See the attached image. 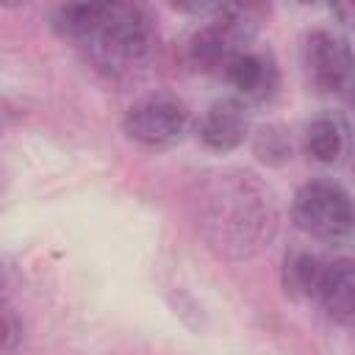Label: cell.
Returning <instances> with one entry per match:
<instances>
[{"mask_svg": "<svg viewBox=\"0 0 355 355\" xmlns=\"http://www.w3.org/2000/svg\"><path fill=\"white\" fill-rule=\"evenodd\" d=\"M305 147H308V153H311L316 161H322V164L336 161V158L341 155V147H344L341 128H338L333 119H327V116L313 119V122L308 125V130H305Z\"/></svg>", "mask_w": 355, "mask_h": 355, "instance_id": "obj_11", "label": "cell"}, {"mask_svg": "<svg viewBox=\"0 0 355 355\" xmlns=\"http://www.w3.org/2000/svg\"><path fill=\"white\" fill-rule=\"evenodd\" d=\"M150 22L139 6L111 3L97 8V19L83 39L89 58L105 72H122L150 50Z\"/></svg>", "mask_w": 355, "mask_h": 355, "instance_id": "obj_1", "label": "cell"}, {"mask_svg": "<svg viewBox=\"0 0 355 355\" xmlns=\"http://www.w3.org/2000/svg\"><path fill=\"white\" fill-rule=\"evenodd\" d=\"M241 36V25L239 22H214V25H205L202 31L194 33L191 44H189V53H191V61L202 69H216L239 53L236 50V39Z\"/></svg>", "mask_w": 355, "mask_h": 355, "instance_id": "obj_8", "label": "cell"}, {"mask_svg": "<svg viewBox=\"0 0 355 355\" xmlns=\"http://www.w3.org/2000/svg\"><path fill=\"white\" fill-rule=\"evenodd\" d=\"M324 263L311 252H294L283 266V288L297 300H316Z\"/></svg>", "mask_w": 355, "mask_h": 355, "instance_id": "obj_10", "label": "cell"}, {"mask_svg": "<svg viewBox=\"0 0 355 355\" xmlns=\"http://www.w3.org/2000/svg\"><path fill=\"white\" fill-rule=\"evenodd\" d=\"M302 61L319 92H344L355 80V55L347 42L330 31H311L305 36Z\"/></svg>", "mask_w": 355, "mask_h": 355, "instance_id": "obj_5", "label": "cell"}, {"mask_svg": "<svg viewBox=\"0 0 355 355\" xmlns=\"http://www.w3.org/2000/svg\"><path fill=\"white\" fill-rule=\"evenodd\" d=\"M211 225L219 230V239L225 247L250 250L263 241V233L269 236L272 211L269 200L263 202V191L255 186L252 175H239V180H225L222 194L211 197Z\"/></svg>", "mask_w": 355, "mask_h": 355, "instance_id": "obj_2", "label": "cell"}, {"mask_svg": "<svg viewBox=\"0 0 355 355\" xmlns=\"http://www.w3.org/2000/svg\"><path fill=\"white\" fill-rule=\"evenodd\" d=\"M197 133L202 139L205 147L227 153L233 147H239L247 136V114L241 108V103L236 100H216L200 119Z\"/></svg>", "mask_w": 355, "mask_h": 355, "instance_id": "obj_7", "label": "cell"}, {"mask_svg": "<svg viewBox=\"0 0 355 355\" xmlns=\"http://www.w3.org/2000/svg\"><path fill=\"white\" fill-rule=\"evenodd\" d=\"M186 122H189V111L183 103L166 94H153L128 108L122 128L128 139L144 147H166L183 136Z\"/></svg>", "mask_w": 355, "mask_h": 355, "instance_id": "obj_4", "label": "cell"}, {"mask_svg": "<svg viewBox=\"0 0 355 355\" xmlns=\"http://www.w3.org/2000/svg\"><path fill=\"white\" fill-rule=\"evenodd\" d=\"M294 225L322 241L355 236V197L333 180H311L297 189L291 202Z\"/></svg>", "mask_w": 355, "mask_h": 355, "instance_id": "obj_3", "label": "cell"}, {"mask_svg": "<svg viewBox=\"0 0 355 355\" xmlns=\"http://www.w3.org/2000/svg\"><path fill=\"white\" fill-rule=\"evenodd\" d=\"M97 8L94 3H69V6H58L53 14V28L64 36V39H75L83 42L97 19Z\"/></svg>", "mask_w": 355, "mask_h": 355, "instance_id": "obj_12", "label": "cell"}, {"mask_svg": "<svg viewBox=\"0 0 355 355\" xmlns=\"http://www.w3.org/2000/svg\"><path fill=\"white\" fill-rule=\"evenodd\" d=\"M225 78L233 89H239L247 97H266L275 86V69L255 53L239 50L225 64Z\"/></svg>", "mask_w": 355, "mask_h": 355, "instance_id": "obj_9", "label": "cell"}, {"mask_svg": "<svg viewBox=\"0 0 355 355\" xmlns=\"http://www.w3.org/2000/svg\"><path fill=\"white\" fill-rule=\"evenodd\" d=\"M3 330H6V333H3V347H6V352H8V349L14 347V336H17V327H14L11 313H8V311L3 313Z\"/></svg>", "mask_w": 355, "mask_h": 355, "instance_id": "obj_13", "label": "cell"}, {"mask_svg": "<svg viewBox=\"0 0 355 355\" xmlns=\"http://www.w3.org/2000/svg\"><path fill=\"white\" fill-rule=\"evenodd\" d=\"M316 302L333 322L355 324V261L338 258L324 263Z\"/></svg>", "mask_w": 355, "mask_h": 355, "instance_id": "obj_6", "label": "cell"}]
</instances>
